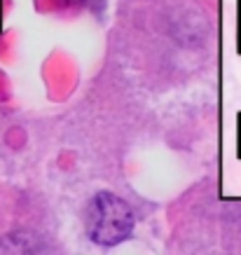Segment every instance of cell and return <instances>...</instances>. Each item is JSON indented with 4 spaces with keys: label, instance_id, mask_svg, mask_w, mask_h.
Segmentation results:
<instances>
[{
    "label": "cell",
    "instance_id": "obj_1",
    "mask_svg": "<svg viewBox=\"0 0 241 255\" xmlns=\"http://www.w3.org/2000/svg\"><path fill=\"white\" fill-rule=\"evenodd\" d=\"M136 218L131 206L113 192H96L87 204V237L96 246H117L131 237Z\"/></svg>",
    "mask_w": 241,
    "mask_h": 255
},
{
    "label": "cell",
    "instance_id": "obj_2",
    "mask_svg": "<svg viewBox=\"0 0 241 255\" xmlns=\"http://www.w3.org/2000/svg\"><path fill=\"white\" fill-rule=\"evenodd\" d=\"M237 159L241 162V110L237 115Z\"/></svg>",
    "mask_w": 241,
    "mask_h": 255
}]
</instances>
